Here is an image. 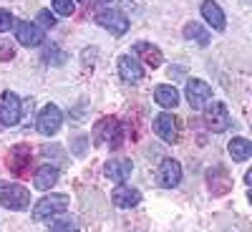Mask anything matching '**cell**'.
<instances>
[{
	"mask_svg": "<svg viewBox=\"0 0 252 232\" xmlns=\"http://www.w3.org/2000/svg\"><path fill=\"white\" fill-rule=\"evenodd\" d=\"M15 38L20 46L26 48H35L46 40L43 35V28H38L35 23H28V20H20V23H15Z\"/></svg>",
	"mask_w": 252,
	"mask_h": 232,
	"instance_id": "obj_10",
	"label": "cell"
},
{
	"mask_svg": "<svg viewBox=\"0 0 252 232\" xmlns=\"http://www.w3.org/2000/svg\"><path fill=\"white\" fill-rule=\"evenodd\" d=\"M227 149H229V154H232L235 162H247L252 157V141L245 139V136H235L232 141H229Z\"/></svg>",
	"mask_w": 252,
	"mask_h": 232,
	"instance_id": "obj_21",
	"label": "cell"
},
{
	"mask_svg": "<svg viewBox=\"0 0 252 232\" xmlns=\"http://www.w3.org/2000/svg\"><path fill=\"white\" fill-rule=\"evenodd\" d=\"M182 33H184V38H187V40H194V43H199L202 48H204V46H209V31H207V28H202L199 23H194V20H189V23L184 26V31H182Z\"/></svg>",
	"mask_w": 252,
	"mask_h": 232,
	"instance_id": "obj_22",
	"label": "cell"
},
{
	"mask_svg": "<svg viewBox=\"0 0 252 232\" xmlns=\"http://www.w3.org/2000/svg\"><path fill=\"white\" fill-rule=\"evenodd\" d=\"M169 73H174V78H182L184 76V68H172Z\"/></svg>",
	"mask_w": 252,
	"mask_h": 232,
	"instance_id": "obj_30",
	"label": "cell"
},
{
	"mask_svg": "<svg viewBox=\"0 0 252 232\" xmlns=\"http://www.w3.org/2000/svg\"><path fill=\"white\" fill-rule=\"evenodd\" d=\"M81 3H83V0H81Z\"/></svg>",
	"mask_w": 252,
	"mask_h": 232,
	"instance_id": "obj_32",
	"label": "cell"
},
{
	"mask_svg": "<svg viewBox=\"0 0 252 232\" xmlns=\"http://www.w3.org/2000/svg\"><path fill=\"white\" fill-rule=\"evenodd\" d=\"M207 187L215 197H224L232 189V177L227 174L224 166H212V169H207Z\"/></svg>",
	"mask_w": 252,
	"mask_h": 232,
	"instance_id": "obj_11",
	"label": "cell"
},
{
	"mask_svg": "<svg viewBox=\"0 0 252 232\" xmlns=\"http://www.w3.org/2000/svg\"><path fill=\"white\" fill-rule=\"evenodd\" d=\"M154 132H157L164 141H169V144H174V141L179 139V126H177V119H174L172 114H159V116L154 119Z\"/></svg>",
	"mask_w": 252,
	"mask_h": 232,
	"instance_id": "obj_14",
	"label": "cell"
},
{
	"mask_svg": "<svg viewBox=\"0 0 252 232\" xmlns=\"http://www.w3.org/2000/svg\"><path fill=\"white\" fill-rule=\"evenodd\" d=\"M119 76L124 78V81H131V83H136V81H141L144 78V68H141V63L136 61V56H121L119 58Z\"/></svg>",
	"mask_w": 252,
	"mask_h": 232,
	"instance_id": "obj_17",
	"label": "cell"
},
{
	"mask_svg": "<svg viewBox=\"0 0 252 232\" xmlns=\"http://www.w3.org/2000/svg\"><path fill=\"white\" fill-rule=\"evenodd\" d=\"M43 61L48 63V66H63L66 63V53H63L58 46H46V51H43Z\"/></svg>",
	"mask_w": 252,
	"mask_h": 232,
	"instance_id": "obj_23",
	"label": "cell"
},
{
	"mask_svg": "<svg viewBox=\"0 0 252 232\" xmlns=\"http://www.w3.org/2000/svg\"><path fill=\"white\" fill-rule=\"evenodd\" d=\"M10 26H13V15H10V10H3V8H0V33H5Z\"/></svg>",
	"mask_w": 252,
	"mask_h": 232,
	"instance_id": "obj_27",
	"label": "cell"
},
{
	"mask_svg": "<svg viewBox=\"0 0 252 232\" xmlns=\"http://www.w3.org/2000/svg\"><path fill=\"white\" fill-rule=\"evenodd\" d=\"M61 124H63V114L61 109L56 106V103H46L43 109H40L38 114V132L40 134H46V136H53L58 129H61Z\"/></svg>",
	"mask_w": 252,
	"mask_h": 232,
	"instance_id": "obj_6",
	"label": "cell"
},
{
	"mask_svg": "<svg viewBox=\"0 0 252 232\" xmlns=\"http://www.w3.org/2000/svg\"><path fill=\"white\" fill-rule=\"evenodd\" d=\"M83 146H86V136H78V141H76V152L78 154H83Z\"/></svg>",
	"mask_w": 252,
	"mask_h": 232,
	"instance_id": "obj_29",
	"label": "cell"
},
{
	"mask_svg": "<svg viewBox=\"0 0 252 232\" xmlns=\"http://www.w3.org/2000/svg\"><path fill=\"white\" fill-rule=\"evenodd\" d=\"M35 26H38V28H53V26H56V15H51V10H40Z\"/></svg>",
	"mask_w": 252,
	"mask_h": 232,
	"instance_id": "obj_26",
	"label": "cell"
},
{
	"mask_svg": "<svg viewBox=\"0 0 252 232\" xmlns=\"http://www.w3.org/2000/svg\"><path fill=\"white\" fill-rule=\"evenodd\" d=\"M51 232H78L73 217H58L51 222Z\"/></svg>",
	"mask_w": 252,
	"mask_h": 232,
	"instance_id": "obj_24",
	"label": "cell"
},
{
	"mask_svg": "<svg viewBox=\"0 0 252 232\" xmlns=\"http://www.w3.org/2000/svg\"><path fill=\"white\" fill-rule=\"evenodd\" d=\"M111 202L116 207H121V209H131V207H136L141 202V192H139V189H134V187L119 184L114 192H111Z\"/></svg>",
	"mask_w": 252,
	"mask_h": 232,
	"instance_id": "obj_15",
	"label": "cell"
},
{
	"mask_svg": "<svg viewBox=\"0 0 252 232\" xmlns=\"http://www.w3.org/2000/svg\"><path fill=\"white\" fill-rule=\"evenodd\" d=\"M154 101L164 109H174L179 103V91L174 86H169V83H161V86L154 89Z\"/></svg>",
	"mask_w": 252,
	"mask_h": 232,
	"instance_id": "obj_19",
	"label": "cell"
},
{
	"mask_svg": "<svg viewBox=\"0 0 252 232\" xmlns=\"http://www.w3.org/2000/svg\"><path fill=\"white\" fill-rule=\"evenodd\" d=\"M187 101H189V106L192 109H204L209 101H212V89H209V83L199 81V78H192V81H187Z\"/></svg>",
	"mask_w": 252,
	"mask_h": 232,
	"instance_id": "obj_7",
	"label": "cell"
},
{
	"mask_svg": "<svg viewBox=\"0 0 252 232\" xmlns=\"http://www.w3.org/2000/svg\"><path fill=\"white\" fill-rule=\"evenodd\" d=\"M20 109H23L20 96L13 94V91H5L3 99H0V124L3 126H15L20 121Z\"/></svg>",
	"mask_w": 252,
	"mask_h": 232,
	"instance_id": "obj_8",
	"label": "cell"
},
{
	"mask_svg": "<svg viewBox=\"0 0 252 232\" xmlns=\"http://www.w3.org/2000/svg\"><path fill=\"white\" fill-rule=\"evenodd\" d=\"M13 58H15V48L13 46H8V43L0 46V61H13Z\"/></svg>",
	"mask_w": 252,
	"mask_h": 232,
	"instance_id": "obj_28",
	"label": "cell"
},
{
	"mask_svg": "<svg viewBox=\"0 0 252 232\" xmlns=\"http://www.w3.org/2000/svg\"><path fill=\"white\" fill-rule=\"evenodd\" d=\"M157 177H159V184H161L164 189L177 187V184L182 182V164H179L177 159H164Z\"/></svg>",
	"mask_w": 252,
	"mask_h": 232,
	"instance_id": "obj_13",
	"label": "cell"
},
{
	"mask_svg": "<svg viewBox=\"0 0 252 232\" xmlns=\"http://www.w3.org/2000/svg\"><path fill=\"white\" fill-rule=\"evenodd\" d=\"M94 136L98 144H111V146H119L121 144V136H124V129H121V121L114 119V116H103L101 121H96L94 126Z\"/></svg>",
	"mask_w": 252,
	"mask_h": 232,
	"instance_id": "obj_3",
	"label": "cell"
},
{
	"mask_svg": "<svg viewBox=\"0 0 252 232\" xmlns=\"http://www.w3.org/2000/svg\"><path fill=\"white\" fill-rule=\"evenodd\" d=\"M204 124L212 134H222L229 129V114H227V106L220 101H212L204 106Z\"/></svg>",
	"mask_w": 252,
	"mask_h": 232,
	"instance_id": "obj_5",
	"label": "cell"
},
{
	"mask_svg": "<svg viewBox=\"0 0 252 232\" xmlns=\"http://www.w3.org/2000/svg\"><path fill=\"white\" fill-rule=\"evenodd\" d=\"M202 15H204V20L209 26H212V31H217V33H222L224 28H227V18H224V10L215 3V0H204L202 3Z\"/></svg>",
	"mask_w": 252,
	"mask_h": 232,
	"instance_id": "obj_16",
	"label": "cell"
},
{
	"mask_svg": "<svg viewBox=\"0 0 252 232\" xmlns=\"http://www.w3.org/2000/svg\"><path fill=\"white\" fill-rule=\"evenodd\" d=\"M5 164H8V169H10L15 177L28 174V172H31V164H33V152H31V146L15 144L13 149L8 152V157H5Z\"/></svg>",
	"mask_w": 252,
	"mask_h": 232,
	"instance_id": "obj_4",
	"label": "cell"
},
{
	"mask_svg": "<svg viewBox=\"0 0 252 232\" xmlns=\"http://www.w3.org/2000/svg\"><path fill=\"white\" fill-rule=\"evenodd\" d=\"M96 23L101 26V28H106V31H111L116 38L119 35H126V31H129V18H126L121 10H101L98 15H96Z\"/></svg>",
	"mask_w": 252,
	"mask_h": 232,
	"instance_id": "obj_9",
	"label": "cell"
},
{
	"mask_svg": "<svg viewBox=\"0 0 252 232\" xmlns=\"http://www.w3.org/2000/svg\"><path fill=\"white\" fill-rule=\"evenodd\" d=\"M28 204H31V192L26 187L15 182H0V207L20 212V209H28Z\"/></svg>",
	"mask_w": 252,
	"mask_h": 232,
	"instance_id": "obj_1",
	"label": "cell"
},
{
	"mask_svg": "<svg viewBox=\"0 0 252 232\" xmlns=\"http://www.w3.org/2000/svg\"><path fill=\"white\" fill-rule=\"evenodd\" d=\"M76 5L73 0H53V13L56 15H73Z\"/></svg>",
	"mask_w": 252,
	"mask_h": 232,
	"instance_id": "obj_25",
	"label": "cell"
},
{
	"mask_svg": "<svg viewBox=\"0 0 252 232\" xmlns=\"http://www.w3.org/2000/svg\"><path fill=\"white\" fill-rule=\"evenodd\" d=\"M71 199L68 195H48V197H40L38 204L33 207V220H48L56 215H63L68 209Z\"/></svg>",
	"mask_w": 252,
	"mask_h": 232,
	"instance_id": "obj_2",
	"label": "cell"
},
{
	"mask_svg": "<svg viewBox=\"0 0 252 232\" xmlns=\"http://www.w3.org/2000/svg\"><path fill=\"white\" fill-rule=\"evenodd\" d=\"M58 166H51V164H43L40 169H35V177H33V184L35 189H40V192H48V189L58 182Z\"/></svg>",
	"mask_w": 252,
	"mask_h": 232,
	"instance_id": "obj_18",
	"label": "cell"
},
{
	"mask_svg": "<svg viewBox=\"0 0 252 232\" xmlns=\"http://www.w3.org/2000/svg\"><path fill=\"white\" fill-rule=\"evenodd\" d=\"M101 3H103V5H114V3H116V0H101Z\"/></svg>",
	"mask_w": 252,
	"mask_h": 232,
	"instance_id": "obj_31",
	"label": "cell"
},
{
	"mask_svg": "<svg viewBox=\"0 0 252 232\" xmlns=\"http://www.w3.org/2000/svg\"><path fill=\"white\" fill-rule=\"evenodd\" d=\"M134 56H141L144 63H146V66H152V68L161 66V61H164L161 51L157 46H152V43H136L134 46Z\"/></svg>",
	"mask_w": 252,
	"mask_h": 232,
	"instance_id": "obj_20",
	"label": "cell"
},
{
	"mask_svg": "<svg viewBox=\"0 0 252 232\" xmlns=\"http://www.w3.org/2000/svg\"><path fill=\"white\" fill-rule=\"evenodd\" d=\"M131 172H134L131 159H109L106 164H103V174H106V179L119 182V184L129 179Z\"/></svg>",
	"mask_w": 252,
	"mask_h": 232,
	"instance_id": "obj_12",
	"label": "cell"
}]
</instances>
